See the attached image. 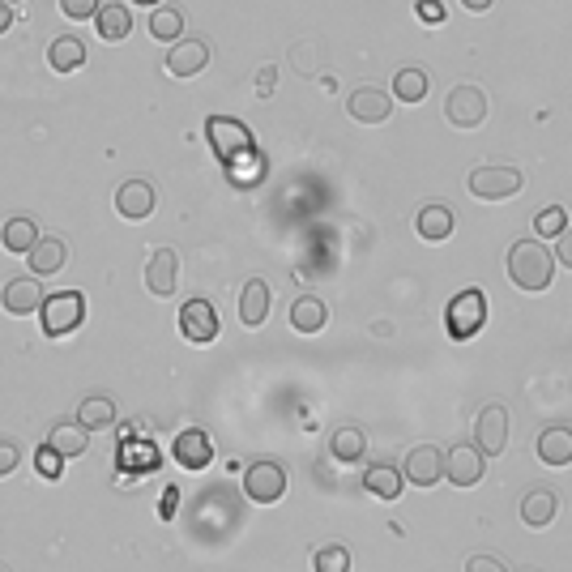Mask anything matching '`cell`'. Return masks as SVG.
<instances>
[{
    "label": "cell",
    "instance_id": "cell-37",
    "mask_svg": "<svg viewBox=\"0 0 572 572\" xmlns=\"http://www.w3.org/2000/svg\"><path fill=\"white\" fill-rule=\"evenodd\" d=\"M316 52H321L316 43H299L295 52H291V69L304 73V77H312V73H316Z\"/></svg>",
    "mask_w": 572,
    "mask_h": 572
},
{
    "label": "cell",
    "instance_id": "cell-23",
    "mask_svg": "<svg viewBox=\"0 0 572 572\" xmlns=\"http://www.w3.org/2000/svg\"><path fill=\"white\" fill-rule=\"evenodd\" d=\"M77 423H82L86 432H107V427H116V402L103 397V393L82 397V406H77Z\"/></svg>",
    "mask_w": 572,
    "mask_h": 572
},
{
    "label": "cell",
    "instance_id": "cell-43",
    "mask_svg": "<svg viewBox=\"0 0 572 572\" xmlns=\"http://www.w3.org/2000/svg\"><path fill=\"white\" fill-rule=\"evenodd\" d=\"M457 5H462L466 13H487L491 5H496V0H457Z\"/></svg>",
    "mask_w": 572,
    "mask_h": 572
},
{
    "label": "cell",
    "instance_id": "cell-33",
    "mask_svg": "<svg viewBox=\"0 0 572 572\" xmlns=\"http://www.w3.org/2000/svg\"><path fill=\"white\" fill-rule=\"evenodd\" d=\"M534 231H538V240H560L568 231V210L564 205H547V210L534 218Z\"/></svg>",
    "mask_w": 572,
    "mask_h": 572
},
{
    "label": "cell",
    "instance_id": "cell-14",
    "mask_svg": "<svg viewBox=\"0 0 572 572\" xmlns=\"http://www.w3.org/2000/svg\"><path fill=\"white\" fill-rule=\"evenodd\" d=\"M176 278H180V257L176 248H154L150 261H146V291L167 299L171 291H176Z\"/></svg>",
    "mask_w": 572,
    "mask_h": 572
},
{
    "label": "cell",
    "instance_id": "cell-46",
    "mask_svg": "<svg viewBox=\"0 0 572 572\" xmlns=\"http://www.w3.org/2000/svg\"><path fill=\"white\" fill-rule=\"evenodd\" d=\"M9 5H22V0H9Z\"/></svg>",
    "mask_w": 572,
    "mask_h": 572
},
{
    "label": "cell",
    "instance_id": "cell-32",
    "mask_svg": "<svg viewBox=\"0 0 572 572\" xmlns=\"http://www.w3.org/2000/svg\"><path fill=\"white\" fill-rule=\"evenodd\" d=\"M333 457H338V462H359L363 453H368V436L359 432L355 423H346V427H338V432H333Z\"/></svg>",
    "mask_w": 572,
    "mask_h": 572
},
{
    "label": "cell",
    "instance_id": "cell-3",
    "mask_svg": "<svg viewBox=\"0 0 572 572\" xmlns=\"http://www.w3.org/2000/svg\"><path fill=\"white\" fill-rule=\"evenodd\" d=\"M86 321V295L82 291H56L43 299L39 308V329L47 333V338H65V333L82 329Z\"/></svg>",
    "mask_w": 572,
    "mask_h": 572
},
{
    "label": "cell",
    "instance_id": "cell-22",
    "mask_svg": "<svg viewBox=\"0 0 572 572\" xmlns=\"http://www.w3.org/2000/svg\"><path fill=\"white\" fill-rule=\"evenodd\" d=\"M39 240L43 235L35 227V218H26V214L9 218L5 227H0V244H5V252H13V257H30V248H35Z\"/></svg>",
    "mask_w": 572,
    "mask_h": 572
},
{
    "label": "cell",
    "instance_id": "cell-42",
    "mask_svg": "<svg viewBox=\"0 0 572 572\" xmlns=\"http://www.w3.org/2000/svg\"><path fill=\"white\" fill-rule=\"evenodd\" d=\"M555 261H560L564 269H572V227L560 235V240H555Z\"/></svg>",
    "mask_w": 572,
    "mask_h": 572
},
{
    "label": "cell",
    "instance_id": "cell-4",
    "mask_svg": "<svg viewBox=\"0 0 572 572\" xmlns=\"http://www.w3.org/2000/svg\"><path fill=\"white\" fill-rule=\"evenodd\" d=\"M205 137H210V146H214V154L222 158V163H231V158H244V154L257 150L252 129L244 120H235V116H210V120H205Z\"/></svg>",
    "mask_w": 572,
    "mask_h": 572
},
{
    "label": "cell",
    "instance_id": "cell-36",
    "mask_svg": "<svg viewBox=\"0 0 572 572\" xmlns=\"http://www.w3.org/2000/svg\"><path fill=\"white\" fill-rule=\"evenodd\" d=\"M99 0H60V13H65L69 22H90V18H99Z\"/></svg>",
    "mask_w": 572,
    "mask_h": 572
},
{
    "label": "cell",
    "instance_id": "cell-17",
    "mask_svg": "<svg viewBox=\"0 0 572 572\" xmlns=\"http://www.w3.org/2000/svg\"><path fill=\"white\" fill-rule=\"evenodd\" d=\"M171 457H176L184 470H205L214 462V444L201 427H188V432H180L176 444H171Z\"/></svg>",
    "mask_w": 572,
    "mask_h": 572
},
{
    "label": "cell",
    "instance_id": "cell-34",
    "mask_svg": "<svg viewBox=\"0 0 572 572\" xmlns=\"http://www.w3.org/2000/svg\"><path fill=\"white\" fill-rule=\"evenodd\" d=\"M312 572H351V551L338 547V543H329L312 555Z\"/></svg>",
    "mask_w": 572,
    "mask_h": 572
},
{
    "label": "cell",
    "instance_id": "cell-13",
    "mask_svg": "<svg viewBox=\"0 0 572 572\" xmlns=\"http://www.w3.org/2000/svg\"><path fill=\"white\" fill-rule=\"evenodd\" d=\"M402 479H410L415 487H436L444 479V453L436 449V444H415V449L406 453Z\"/></svg>",
    "mask_w": 572,
    "mask_h": 572
},
{
    "label": "cell",
    "instance_id": "cell-44",
    "mask_svg": "<svg viewBox=\"0 0 572 572\" xmlns=\"http://www.w3.org/2000/svg\"><path fill=\"white\" fill-rule=\"evenodd\" d=\"M9 26H13V5H9V0H0V35H5Z\"/></svg>",
    "mask_w": 572,
    "mask_h": 572
},
{
    "label": "cell",
    "instance_id": "cell-2",
    "mask_svg": "<svg viewBox=\"0 0 572 572\" xmlns=\"http://www.w3.org/2000/svg\"><path fill=\"white\" fill-rule=\"evenodd\" d=\"M483 325H487V295L479 291V286L457 291L449 299V308H444V329H449V338L453 342H470Z\"/></svg>",
    "mask_w": 572,
    "mask_h": 572
},
{
    "label": "cell",
    "instance_id": "cell-39",
    "mask_svg": "<svg viewBox=\"0 0 572 572\" xmlns=\"http://www.w3.org/2000/svg\"><path fill=\"white\" fill-rule=\"evenodd\" d=\"M18 466H22V449L18 444H9V440H0V479H9Z\"/></svg>",
    "mask_w": 572,
    "mask_h": 572
},
{
    "label": "cell",
    "instance_id": "cell-15",
    "mask_svg": "<svg viewBox=\"0 0 572 572\" xmlns=\"http://www.w3.org/2000/svg\"><path fill=\"white\" fill-rule=\"evenodd\" d=\"M346 111H351L355 124H385L393 116V99L376 86H359L351 99H346Z\"/></svg>",
    "mask_w": 572,
    "mask_h": 572
},
{
    "label": "cell",
    "instance_id": "cell-29",
    "mask_svg": "<svg viewBox=\"0 0 572 572\" xmlns=\"http://www.w3.org/2000/svg\"><path fill=\"white\" fill-rule=\"evenodd\" d=\"M94 26H99V35L107 43H120V39L133 35V13L124 9V5H103L99 18H94Z\"/></svg>",
    "mask_w": 572,
    "mask_h": 572
},
{
    "label": "cell",
    "instance_id": "cell-24",
    "mask_svg": "<svg viewBox=\"0 0 572 572\" xmlns=\"http://www.w3.org/2000/svg\"><path fill=\"white\" fill-rule=\"evenodd\" d=\"M265 316H269V286L261 278H252V282H244V291H240V321L248 329H261Z\"/></svg>",
    "mask_w": 572,
    "mask_h": 572
},
{
    "label": "cell",
    "instance_id": "cell-27",
    "mask_svg": "<svg viewBox=\"0 0 572 572\" xmlns=\"http://www.w3.org/2000/svg\"><path fill=\"white\" fill-rule=\"evenodd\" d=\"M363 491H372L376 500H397L402 496V470L389 466V462H376L363 470Z\"/></svg>",
    "mask_w": 572,
    "mask_h": 572
},
{
    "label": "cell",
    "instance_id": "cell-10",
    "mask_svg": "<svg viewBox=\"0 0 572 572\" xmlns=\"http://www.w3.org/2000/svg\"><path fill=\"white\" fill-rule=\"evenodd\" d=\"M474 444H479L483 457H500L508 444V410L500 402H491L479 410V423H474Z\"/></svg>",
    "mask_w": 572,
    "mask_h": 572
},
{
    "label": "cell",
    "instance_id": "cell-25",
    "mask_svg": "<svg viewBox=\"0 0 572 572\" xmlns=\"http://www.w3.org/2000/svg\"><path fill=\"white\" fill-rule=\"evenodd\" d=\"M47 65H52L56 73H77L86 65V43L77 35H60L52 39V47H47Z\"/></svg>",
    "mask_w": 572,
    "mask_h": 572
},
{
    "label": "cell",
    "instance_id": "cell-41",
    "mask_svg": "<svg viewBox=\"0 0 572 572\" xmlns=\"http://www.w3.org/2000/svg\"><path fill=\"white\" fill-rule=\"evenodd\" d=\"M274 86H278V69L265 65V69L257 73V94H261V99H269V94H274Z\"/></svg>",
    "mask_w": 572,
    "mask_h": 572
},
{
    "label": "cell",
    "instance_id": "cell-38",
    "mask_svg": "<svg viewBox=\"0 0 572 572\" xmlns=\"http://www.w3.org/2000/svg\"><path fill=\"white\" fill-rule=\"evenodd\" d=\"M415 18L423 22V26H440L449 13H444V5L440 0H415Z\"/></svg>",
    "mask_w": 572,
    "mask_h": 572
},
{
    "label": "cell",
    "instance_id": "cell-11",
    "mask_svg": "<svg viewBox=\"0 0 572 572\" xmlns=\"http://www.w3.org/2000/svg\"><path fill=\"white\" fill-rule=\"evenodd\" d=\"M205 65H210V43L205 39H176L171 43V52H167V73L171 77H180V82H188V77H197L205 73Z\"/></svg>",
    "mask_w": 572,
    "mask_h": 572
},
{
    "label": "cell",
    "instance_id": "cell-6",
    "mask_svg": "<svg viewBox=\"0 0 572 572\" xmlns=\"http://www.w3.org/2000/svg\"><path fill=\"white\" fill-rule=\"evenodd\" d=\"M444 120L453 129H479L487 120V94L479 86H453L449 99H444Z\"/></svg>",
    "mask_w": 572,
    "mask_h": 572
},
{
    "label": "cell",
    "instance_id": "cell-5",
    "mask_svg": "<svg viewBox=\"0 0 572 572\" xmlns=\"http://www.w3.org/2000/svg\"><path fill=\"white\" fill-rule=\"evenodd\" d=\"M526 188V176L517 167H474L470 171V193L479 201H508Z\"/></svg>",
    "mask_w": 572,
    "mask_h": 572
},
{
    "label": "cell",
    "instance_id": "cell-12",
    "mask_svg": "<svg viewBox=\"0 0 572 572\" xmlns=\"http://www.w3.org/2000/svg\"><path fill=\"white\" fill-rule=\"evenodd\" d=\"M154 205H158V193L150 180H124L116 188V214L124 222H146L154 214Z\"/></svg>",
    "mask_w": 572,
    "mask_h": 572
},
{
    "label": "cell",
    "instance_id": "cell-7",
    "mask_svg": "<svg viewBox=\"0 0 572 572\" xmlns=\"http://www.w3.org/2000/svg\"><path fill=\"white\" fill-rule=\"evenodd\" d=\"M244 496L252 504H278L286 496V470L278 462H252L244 470Z\"/></svg>",
    "mask_w": 572,
    "mask_h": 572
},
{
    "label": "cell",
    "instance_id": "cell-20",
    "mask_svg": "<svg viewBox=\"0 0 572 572\" xmlns=\"http://www.w3.org/2000/svg\"><path fill=\"white\" fill-rule=\"evenodd\" d=\"M26 261H30V274H35V278H52V274H60V269H65L69 248H65V240L47 235V240H39L35 248H30Z\"/></svg>",
    "mask_w": 572,
    "mask_h": 572
},
{
    "label": "cell",
    "instance_id": "cell-35",
    "mask_svg": "<svg viewBox=\"0 0 572 572\" xmlns=\"http://www.w3.org/2000/svg\"><path fill=\"white\" fill-rule=\"evenodd\" d=\"M35 470H39V479H60V470H65V457H60L52 444H39V453H35Z\"/></svg>",
    "mask_w": 572,
    "mask_h": 572
},
{
    "label": "cell",
    "instance_id": "cell-9",
    "mask_svg": "<svg viewBox=\"0 0 572 572\" xmlns=\"http://www.w3.org/2000/svg\"><path fill=\"white\" fill-rule=\"evenodd\" d=\"M180 333L197 346H210L218 338V308L210 299H188L180 308Z\"/></svg>",
    "mask_w": 572,
    "mask_h": 572
},
{
    "label": "cell",
    "instance_id": "cell-28",
    "mask_svg": "<svg viewBox=\"0 0 572 572\" xmlns=\"http://www.w3.org/2000/svg\"><path fill=\"white\" fill-rule=\"evenodd\" d=\"M86 436L90 432H86L82 423H56L52 432H47V444H52V449L69 462V457H82L86 453Z\"/></svg>",
    "mask_w": 572,
    "mask_h": 572
},
{
    "label": "cell",
    "instance_id": "cell-47",
    "mask_svg": "<svg viewBox=\"0 0 572 572\" xmlns=\"http://www.w3.org/2000/svg\"><path fill=\"white\" fill-rule=\"evenodd\" d=\"M0 572H5V568H0Z\"/></svg>",
    "mask_w": 572,
    "mask_h": 572
},
{
    "label": "cell",
    "instance_id": "cell-19",
    "mask_svg": "<svg viewBox=\"0 0 572 572\" xmlns=\"http://www.w3.org/2000/svg\"><path fill=\"white\" fill-rule=\"evenodd\" d=\"M457 227V214L449 210V205H423V210L415 214V235L427 244H444Z\"/></svg>",
    "mask_w": 572,
    "mask_h": 572
},
{
    "label": "cell",
    "instance_id": "cell-30",
    "mask_svg": "<svg viewBox=\"0 0 572 572\" xmlns=\"http://www.w3.org/2000/svg\"><path fill=\"white\" fill-rule=\"evenodd\" d=\"M427 90H432V77H427V69H402L393 77V99L397 103H423Z\"/></svg>",
    "mask_w": 572,
    "mask_h": 572
},
{
    "label": "cell",
    "instance_id": "cell-21",
    "mask_svg": "<svg viewBox=\"0 0 572 572\" xmlns=\"http://www.w3.org/2000/svg\"><path fill=\"white\" fill-rule=\"evenodd\" d=\"M538 457L547 466H572V427L555 423V427H543L538 432Z\"/></svg>",
    "mask_w": 572,
    "mask_h": 572
},
{
    "label": "cell",
    "instance_id": "cell-1",
    "mask_svg": "<svg viewBox=\"0 0 572 572\" xmlns=\"http://www.w3.org/2000/svg\"><path fill=\"white\" fill-rule=\"evenodd\" d=\"M551 274H555V252L538 240H517L508 248V278H513L517 291H530V295L547 291Z\"/></svg>",
    "mask_w": 572,
    "mask_h": 572
},
{
    "label": "cell",
    "instance_id": "cell-40",
    "mask_svg": "<svg viewBox=\"0 0 572 572\" xmlns=\"http://www.w3.org/2000/svg\"><path fill=\"white\" fill-rule=\"evenodd\" d=\"M466 572H508V568H504V560H496V555L479 551V555H470L466 560Z\"/></svg>",
    "mask_w": 572,
    "mask_h": 572
},
{
    "label": "cell",
    "instance_id": "cell-31",
    "mask_svg": "<svg viewBox=\"0 0 572 572\" xmlns=\"http://www.w3.org/2000/svg\"><path fill=\"white\" fill-rule=\"evenodd\" d=\"M150 35H154L158 43H176V39H184V9H176V5H158V9L150 13Z\"/></svg>",
    "mask_w": 572,
    "mask_h": 572
},
{
    "label": "cell",
    "instance_id": "cell-45",
    "mask_svg": "<svg viewBox=\"0 0 572 572\" xmlns=\"http://www.w3.org/2000/svg\"><path fill=\"white\" fill-rule=\"evenodd\" d=\"M133 5H146V9H158V5H163V0H133Z\"/></svg>",
    "mask_w": 572,
    "mask_h": 572
},
{
    "label": "cell",
    "instance_id": "cell-18",
    "mask_svg": "<svg viewBox=\"0 0 572 572\" xmlns=\"http://www.w3.org/2000/svg\"><path fill=\"white\" fill-rule=\"evenodd\" d=\"M555 513H560V496H555L551 487H534L521 496V521H526L530 530H547Z\"/></svg>",
    "mask_w": 572,
    "mask_h": 572
},
{
    "label": "cell",
    "instance_id": "cell-8",
    "mask_svg": "<svg viewBox=\"0 0 572 572\" xmlns=\"http://www.w3.org/2000/svg\"><path fill=\"white\" fill-rule=\"evenodd\" d=\"M483 474H487V457L479 453V444H453L444 453V479L453 487H474L483 483Z\"/></svg>",
    "mask_w": 572,
    "mask_h": 572
},
{
    "label": "cell",
    "instance_id": "cell-26",
    "mask_svg": "<svg viewBox=\"0 0 572 572\" xmlns=\"http://www.w3.org/2000/svg\"><path fill=\"white\" fill-rule=\"evenodd\" d=\"M291 325L299 333H321L329 325V304L325 299H316V295H299L291 304Z\"/></svg>",
    "mask_w": 572,
    "mask_h": 572
},
{
    "label": "cell",
    "instance_id": "cell-16",
    "mask_svg": "<svg viewBox=\"0 0 572 572\" xmlns=\"http://www.w3.org/2000/svg\"><path fill=\"white\" fill-rule=\"evenodd\" d=\"M0 308L9 316H30L43 308V286L35 278H9L0 286Z\"/></svg>",
    "mask_w": 572,
    "mask_h": 572
}]
</instances>
